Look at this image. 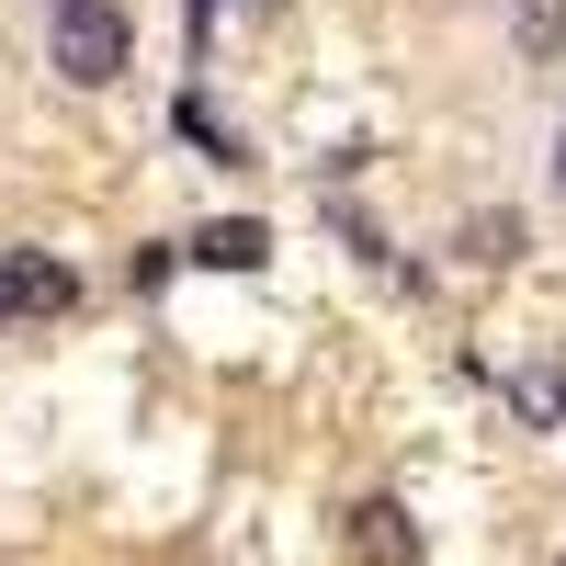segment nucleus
<instances>
[{"mask_svg": "<svg viewBox=\"0 0 566 566\" xmlns=\"http://www.w3.org/2000/svg\"><path fill=\"white\" fill-rule=\"evenodd\" d=\"M352 555L363 566H419V522H408L397 499H363L352 510Z\"/></svg>", "mask_w": 566, "mask_h": 566, "instance_id": "7ed1b4c3", "label": "nucleus"}, {"mask_svg": "<svg viewBox=\"0 0 566 566\" xmlns=\"http://www.w3.org/2000/svg\"><path fill=\"white\" fill-rule=\"evenodd\" d=\"M80 306V272L45 261V250H12L0 261V317H69Z\"/></svg>", "mask_w": 566, "mask_h": 566, "instance_id": "f03ea898", "label": "nucleus"}, {"mask_svg": "<svg viewBox=\"0 0 566 566\" xmlns=\"http://www.w3.org/2000/svg\"><path fill=\"white\" fill-rule=\"evenodd\" d=\"M136 57V23H125V0H57V23H45V69L80 80V91H114Z\"/></svg>", "mask_w": 566, "mask_h": 566, "instance_id": "f257e3e1", "label": "nucleus"}, {"mask_svg": "<svg viewBox=\"0 0 566 566\" xmlns=\"http://www.w3.org/2000/svg\"><path fill=\"white\" fill-rule=\"evenodd\" d=\"M510 408H522L533 431H555V419H566V374L555 363H522V374H510Z\"/></svg>", "mask_w": 566, "mask_h": 566, "instance_id": "0eeeda50", "label": "nucleus"}, {"mask_svg": "<svg viewBox=\"0 0 566 566\" xmlns=\"http://www.w3.org/2000/svg\"><path fill=\"white\" fill-rule=\"evenodd\" d=\"M555 566H566V555H555Z\"/></svg>", "mask_w": 566, "mask_h": 566, "instance_id": "1a4fd4ad", "label": "nucleus"}, {"mask_svg": "<svg viewBox=\"0 0 566 566\" xmlns=\"http://www.w3.org/2000/svg\"><path fill=\"white\" fill-rule=\"evenodd\" d=\"M170 125H181V148H205L216 170H239V159H250V148H239V136H227V125H216V103H193V91H181V103H170Z\"/></svg>", "mask_w": 566, "mask_h": 566, "instance_id": "423d86ee", "label": "nucleus"}, {"mask_svg": "<svg viewBox=\"0 0 566 566\" xmlns=\"http://www.w3.org/2000/svg\"><path fill=\"white\" fill-rule=\"evenodd\" d=\"M453 250L476 261V272H510V261H522V216H510V205H488V216H464V227H453Z\"/></svg>", "mask_w": 566, "mask_h": 566, "instance_id": "39448f33", "label": "nucleus"}, {"mask_svg": "<svg viewBox=\"0 0 566 566\" xmlns=\"http://www.w3.org/2000/svg\"><path fill=\"white\" fill-rule=\"evenodd\" d=\"M181 250H193L205 272H261L272 227H250V216H216V227H193V239H181Z\"/></svg>", "mask_w": 566, "mask_h": 566, "instance_id": "20e7f679", "label": "nucleus"}, {"mask_svg": "<svg viewBox=\"0 0 566 566\" xmlns=\"http://www.w3.org/2000/svg\"><path fill=\"white\" fill-rule=\"evenodd\" d=\"M555 193H566V136H555Z\"/></svg>", "mask_w": 566, "mask_h": 566, "instance_id": "6e6552de", "label": "nucleus"}]
</instances>
